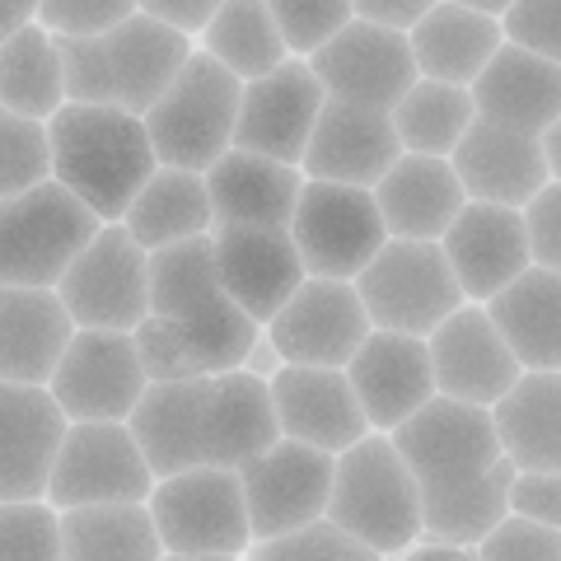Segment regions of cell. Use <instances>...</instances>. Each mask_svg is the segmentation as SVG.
<instances>
[{
  "instance_id": "obj_1",
  "label": "cell",
  "mask_w": 561,
  "mask_h": 561,
  "mask_svg": "<svg viewBox=\"0 0 561 561\" xmlns=\"http://www.w3.org/2000/svg\"><path fill=\"white\" fill-rule=\"evenodd\" d=\"M47 136H51V179L66 183L84 206H94L103 220L127 216L136 192L160 169L146 117L113 108V103L66 99L47 117Z\"/></svg>"
},
{
  "instance_id": "obj_2",
  "label": "cell",
  "mask_w": 561,
  "mask_h": 561,
  "mask_svg": "<svg viewBox=\"0 0 561 561\" xmlns=\"http://www.w3.org/2000/svg\"><path fill=\"white\" fill-rule=\"evenodd\" d=\"M192 51H197L192 33L136 10L131 20L90 33V38H61L66 94L80 103H113V108L146 117L150 103L187 66Z\"/></svg>"
},
{
  "instance_id": "obj_3",
  "label": "cell",
  "mask_w": 561,
  "mask_h": 561,
  "mask_svg": "<svg viewBox=\"0 0 561 561\" xmlns=\"http://www.w3.org/2000/svg\"><path fill=\"white\" fill-rule=\"evenodd\" d=\"M328 515L360 542H370L379 557H402L412 538L426 529L421 524V482L389 431L360 435L356 445L337 454Z\"/></svg>"
},
{
  "instance_id": "obj_4",
  "label": "cell",
  "mask_w": 561,
  "mask_h": 561,
  "mask_svg": "<svg viewBox=\"0 0 561 561\" xmlns=\"http://www.w3.org/2000/svg\"><path fill=\"white\" fill-rule=\"evenodd\" d=\"M150 515L160 524L164 557L179 561H234L253 548V519L239 468L202 463L154 478Z\"/></svg>"
},
{
  "instance_id": "obj_5",
  "label": "cell",
  "mask_w": 561,
  "mask_h": 561,
  "mask_svg": "<svg viewBox=\"0 0 561 561\" xmlns=\"http://www.w3.org/2000/svg\"><path fill=\"white\" fill-rule=\"evenodd\" d=\"M239 103H243V80L225 61L197 47L146 113V131L160 164L206 173L234 146Z\"/></svg>"
},
{
  "instance_id": "obj_6",
  "label": "cell",
  "mask_w": 561,
  "mask_h": 561,
  "mask_svg": "<svg viewBox=\"0 0 561 561\" xmlns=\"http://www.w3.org/2000/svg\"><path fill=\"white\" fill-rule=\"evenodd\" d=\"M103 216L57 179L0 197V286H57Z\"/></svg>"
},
{
  "instance_id": "obj_7",
  "label": "cell",
  "mask_w": 561,
  "mask_h": 561,
  "mask_svg": "<svg viewBox=\"0 0 561 561\" xmlns=\"http://www.w3.org/2000/svg\"><path fill=\"white\" fill-rule=\"evenodd\" d=\"M389 435L402 449V459L412 463L421 496H445V491L472 486L505 459L491 408L449 393H435L426 408H416Z\"/></svg>"
},
{
  "instance_id": "obj_8",
  "label": "cell",
  "mask_w": 561,
  "mask_h": 561,
  "mask_svg": "<svg viewBox=\"0 0 561 561\" xmlns=\"http://www.w3.org/2000/svg\"><path fill=\"white\" fill-rule=\"evenodd\" d=\"M356 290L365 309H370L375 328L416 332V337H431L468 300L440 239H393V234L365 262Z\"/></svg>"
},
{
  "instance_id": "obj_9",
  "label": "cell",
  "mask_w": 561,
  "mask_h": 561,
  "mask_svg": "<svg viewBox=\"0 0 561 561\" xmlns=\"http://www.w3.org/2000/svg\"><path fill=\"white\" fill-rule=\"evenodd\" d=\"M290 239L300 249L309 276L356 280L365 272V262L389 243V225H383L375 187L305 179L300 202H295V216H290Z\"/></svg>"
},
{
  "instance_id": "obj_10",
  "label": "cell",
  "mask_w": 561,
  "mask_h": 561,
  "mask_svg": "<svg viewBox=\"0 0 561 561\" xmlns=\"http://www.w3.org/2000/svg\"><path fill=\"white\" fill-rule=\"evenodd\" d=\"M57 295L76 328L131 332L140 319H150V249L136 243L122 220H103V230L57 280Z\"/></svg>"
},
{
  "instance_id": "obj_11",
  "label": "cell",
  "mask_w": 561,
  "mask_h": 561,
  "mask_svg": "<svg viewBox=\"0 0 561 561\" xmlns=\"http://www.w3.org/2000/svg\"><path fill=\"white\" fill-rule=\"evenodd\" d=\"M154 468L140 449L131 421H70L47 482L57 511L108 501H150Z\"/></svg>"
},
{
  "instance_id": "obj_12",
  "label": "cell",
  "mask_w": 561,
  "mask_h": 561,
  "mask_svg": "<svg viewBox=\"0 0 561 561\" xmlns=\"http://www.w3.org/2000/svg\"><path fill=\"white\" fill-rule=\"evenodd\" d=\"M70 421H127L146 398L150 375L136 337L122 328H76L66 356L47 379Z\"/></svg>"
},
{
  "instance_id": "obj_13",
  "label": "cell",
  "mask_w": 561,
  "mask_h": 561,
  "mask_svg": "<svg viewBox=\"0 0 561 561\" xmlns=\"http://www.w3.org/2000/svg\"><path fill=\"white\" fill-rule=\"evenodd\" d=\"M332 478H337V454L305 445L295 435H280L262 454L243 459L239 482H243V501H249L253 542L328 515Z\"/></svg>"
},
{
  "instance_id": "obj_14",
  "label": "cell",
  "mask_w": 561,
  "mask_h": 561,
  "mask_svg": "<svg viewBox=\"0 0 561 561\" xmlns=\"http://www.w3.org/2000/svg\"><path fill=\"white\" fill-rule=\"evenodd\" d=\"M313 76L332 99L365 103V108L393 113V103L421 80L412 57V33L375 20H351L309 57Z\"/></svg>"
},
{
  "instance_id": "obj_15",
  "label": "cell",
  "mask_w": 561,
  "mask_h": 561,
  "mask_svg": "<svg viewBox=\"0 0 561 561\" xmlns=\"http://www.w3.org/2000/svg\"><path fill=\"white\" fill-rule=\"evenodd\" d=\"M370 309H365L356 280L305 276L300 290L276 309L267 323L280 356L295 365H346L370 337Z\"/></svg>"
},
{
  "instance_id": "obj_16",
  "label": "cell",
  "mask_w": 561,
  "mask_h": 561,
  "mask_svg": "<svg viewBox=\"0 0 561 561\" xmlns=\"http://www.w3.org/2000/svg\"><path fill=\"white\" fill-rule=\"evenodd\" d=\"M323 103H328V90H323V80L313 76L309 57H286L276 70H267V76L243 80L234 146L272 154V160H286V164H300L309 150V136L319 127Z\"/></svg>"
},
{
  "instance_id": "obj_17",
  "label": "cell",
  "mask_w": 561,
  "mask_h": 561,
  "mask_svg": "<svg viewBox=\"0 0 561 561\" xmlns=\"http://www.w3.org/2000/svg\"><path fill=\"white\" fill-rule=\"evenodd\" d=\"M216 272L230 300L267 328L276 309L300 290L309 276L300 249L290 239V225H216Z\"/></svg>"
},
{
  "instance_id": "obj_18",
  "label": "cell",
  "mask_w": 561,
  "mask_h": 561,
  "mask_svg": "<svg viewBox=\"0 0 561 561\" xmlns=\"http://www.w3.org/2000/svg\"><path fill=\"white\" fill-rule=\"evenodd\" d=\"M426 342H431V360H435V383H440V393H449V398L496 408V402L511 393V383L524 375V365L511 351V342H505V332L478 300H463Z\"/></svg>"
},
{
  "instance_id": "obj_19",
  "label": "cell",
  "mask_w": 561,
  "mask_h": 561,
  "mask_svg": "<svg viewBox=\"0 0 561 561\" xmlns=\"http://www.w3.org/2000/svg\"><path fill=\"white\" fill-rule=\"evenodd\" d=\"M272 408L280 421V435H295L305 445H319L328 454H342L370 435V416L360 408V393L351 389L346 365H295L286 360L267 379Z\"/></svg>"
},
{
  "instance_id": "obj_20",
  "label": "cell",
  "mask_w": 561,
  "mask_h": 561,
  "mask_svg": "<svg viewBox=\"0 0 561 561\" xmlns=\"http://www.w3.org/2000/svg\"><path fill=\"white\" fill-rule=\"evenodd\" d=\"M440 249L449 257L454 276L468 300L486 305L491 295H501L511 280L534 267L529 249V225H524V206H501V202H463L445 230Z\"/></svg>"
},
{
  "instance_id": "obj_21",
  "label": "cell",
  "mask_w": 561,
  "mask_h": 561,
  "mask_svg": "<svg viewBox=\"0 0 561 561\" xmlns=\"http://www.w3.org/2000/svg\"><path fill=\"white\" fill-rule=\"evenodd\" d=\"M346 375H351V389L360 393V408L375 431L402 426L416 408H426L440 393L431 342L416 337V332L370 328V337L346 360Z\"/></svg>"
},
{
  "instance_id": "obj_22",
  "label": "cell",
  "mask_w": 561,
  "mask_h": 561,
  "mask_svg": "<svg viewBox=\"0 0 561 561\" xmlns=\"http://www.w3.org/2000/svg\"><path fill=\"white\" fill-rule=\"evenodd\" d=\"M70 416L47 383L0 379V501L47 496Z\"/></svg>"
},
{
  "instance_id": "obj_23",
  "label": "cell",
  "mask_w": 561,
  "mask_h": 561,
  "mask_svg": "<svg viewBox=\"0 0 561 561\" xmlns=\"http://www.w3.org/2000/svg\"><path fill=\"white\" fill-rule=\"evenodd\" d=\"M398 154H402V140H398V127H393V113L328 94L300 169H305V179L375 187L383 173L398 164Z\"/></svg>"
},
{
  "instance_id": "obj_24",
  "label": "cell",
  "mask_w": 561,
  "mask_h": 561,
  "mask_svg": "<svg viewBox=\"0 0 561 561\" xmlns=\"http://www.w3.org/2000/svg\"><path fill=\"white\" fill-rule=\"evenodd\" d=\"M454 173L472 202H501V206H529L542 187L552 183L542 136L501 127L491 117H478L463 131V140L449 154Z\"/></svg>"
},
{
  "instance_id": "obj_25",
  "label": "cell",
  "mask_w": 561,
  "mask_h": 561,
  "mask_svg": "<svg viewBox=\"0 0 561 561\" xmlns=\"http://www.w3.org/2000/svg\"><path fill=\"white\" fill-rule=\"evenodd\" d=\"M127 421L140 449H146L154 478L210 463V435H216V421H210V375L150 383Z\"/></svg>"
},
{
  "instance_id": "obj_26",
  "label": "cell",
  "mask_w": 561,
  "mask_h": 561,
  "mask_svg": "<svg viewBox=\"0 0 561 561\" xmlns=\"http://www.w3.org/2000/svg\"><path fill=\"white\" fill-rule=\"evenodd\" d=\"M76 337L57 286H0V379L47 383Z\"/></svg>"
},
{
  "instance_id": "obj_27",
  "label": "cell",
  "mask_w": 561,
  "mask_h": 561,
  "mask_svg": "<svg viewBox=\"0 0 561 561\" xmlns=\"http://www.w3.org/2000/svg\"><path fill=\"white\" fill-rule=\"evenodd\" d=\"M468 90L478 103V117L542 136L561 117V61L538 57L519 43H501V51Z\"/></svg>"
},
{
  "instance_id": "obj_28",
  "label": "cell",
  "mask_w": 561,
  "mask_h": 561,
  "mask_svg": "<svg viewBox=\"0 0 561 561\" xmlns=\"http://www.w3.org/2000/svg\"><path fill=\"white\" fill-rule=\"evenodd\" d=\"M305 187V169L272 154L230 146L206 169V192L216 225H290Z\"/></svg>"
},
{
  "instance_id": "obj_29",
  "label": "cell",
  "mask_w": 561,
  "mask_h": 561,
  "mask_svg": "<svg viewBox=\"0 0 561 561\" xmlns=\"http://www.w3.org/2000/svg\"><path fill=\"white\" fill-rule=\"evenodd\" d=\"M375 202L393 239H445L454 216L468 202V192L445 154L402 150L398 164L375 183Z\"/></svg>"
},
{
  "instance_id": "obj_30",
  "label": "cell",
  "mask_w": 561,
  "mask_h": 561,
  "mask_svg": "<svg viewBox=\"0 0 561 561\" xmlns=\"http://www.w3.org/2000/svg\"><path fill=\"white\" fill-rule=\"evenodd\" d=\"M505 28L501 14L459 5V0H435V5L412 24V57L416 70L431 80L472 84L486 61L501 51Z\"/></svg>"
},
{
  "instance_id": "obj_31",
  "label": "cell",
  "mask_w": 561,
  "mask_h": 561,
  "mask_svg": "<svg viewBox=\"0 0 561 561\" xmlns=\"http://www.w3.org/2000/svg\"><path fill=\"white\" fill-rule=\"evenodd\" d=\"M486 313L524 370H561V272L538 262L524 267L501 295H491Z\"/></svg>"
},
{
  "instance_id": "obj_32",
  "label": "cell",
  "mask_w": 561,
  "mask_h": 561,
  "mask_svg": "<svg viewBox=\"0 0 561 561\" xmlns=\"http://www.w3.org/2000/svg\"><path fill=\"white\" fill-rule=\"evenodd\" d=\"M122 225H127L131 239L146 243L150 253L169 249V243L210 234L216 230V206H210V192H206V173L160 164L146 179V187L136 192V202L127 206Z\"/></svg>"
},
{
  "instance_id": "obj_33",
  "label": "cell",
  "mask_w": 561,
  "mask_h": 561,
  "mask_svg": "<svg viewBox=\"0 0 561 561\" xmlns=\"http://www.w3.org/2000/svg\"><path fill=\"white\" fill-rule=\"evenodd\" d=\"M491 416L515 468H561V370H524Z\"/></svg>"
},
{
  "instance_id": "obj_34",
  "label": "cell",
  "mask_w": 561,
  "mask_h": 561,
  "mask_svg": "<svg viewBox=\"0 0 561 561\" xmlns=\"http://www.w3.org/2000/svg\"><path fill=\"white\" fill-rule=\"evenodd\" d=\"M66 561H160L164 538L150 501H108L61 511Z\"/></svg>"
},
{
  "instance_id": "obj_35",
  "label": "cell",
  "mask_w": 561,
  "mask_h": 561,
  "mask_svg": "<svg viewBox=\"0 0 561 561\" xmlns=\"http://www.w3.org/2000/svg\"><path fill=\"white\" fill-rule=\"evenodd\" d=\"M66 99V57L57 33L43 20L10 33L0 43V103L24 117L47 122Z\"/></svg>"
},
{
  "instance_id": "obj_36",
  "label": "cell",
  "mask_w": 561,
  "mask_h": 561,
  "mask_svg": "<svg viewBox=\"0 0 561 561\" xmlns=\"http://www.w3.org/2000/svg\"><path fill=\"white\" fill-rule=\"evenodd\" d=\"M197 47L225 61L239 80H257L295 57L267 0H220L210 24L197 33Z\"/></svg>"
},
{
  "instance_id": "obj_37",
  "label": "cell",
  "mask_w": 561,
  "mask_h": 561,
  "mask_svg": "<svg viewBox=\"0 0 561 561\" xmlns=\"http://www.w3.org/2000/svg\"><path fill=\"white\" fill-rule=\"evenodd\" d=\"M472 122H478V103H472L468 84L421 76L412 90L393 103L398 140H402V150H412V154H445L449 160Z\"/></svg>"
},
{
  "instance_id": "obj_38",
  "label": "cell",
  "mask_w": 561,
  "mask_h": 561,
  "mask_svg": "<svg viewBox=\"0 0 561 561\" xmlns=\"http://www.w3.org/2000/svg\"><path fill=\"white\" fill-rule=\"evenodd\" d=\"M220 290L225 286L216 272V239L210 234L150 253V313H160V319H179V313L206 305Z\"/></svg>"
},
{
  "instance_id": "obj_39",
  "label": "cell",
  "mask_w": 561,
  "mask_h": 561,
  "mask_svg": "<svg viewBox=\"0 0 561 561\" xmlns=\"http://www.w3.org/2000/svg\"><path fill=\"white\" fill-rule=\"evenodd\" d=\"M249 557L257 561H379L370 542H360L351 529H342L332 515L305 519L276 538H262L249 548Z\"/></svg>"
},
{
  "instance_id": "obj_40",
  "label": "cell",
  "mask_w": 561,
  "mask_h": 561,
  "mask_svg": "<svg viewBox=\"0 0 561 561\" xmlns=\"http://www.w3.org/2000/svg\"><path fill=\"white\" fill-rule=\"evenodd\" d=\"M61 511L47 496L0 501V561H61Z\"/></svg>"
},
{
  "instance_id": "obj_41",
  "label": "cell",
  "mask_w": 561,
  "mask_h": 561,
  "mask_svg": "<svg viewBox=\"0 0 561 561\" xmlns=\"http://www.w3.org/2000/svg\"><path fill=\"white\" fill-rule=\"evenodd\" d=\"M51 179V136L47 122L24 117L0 103V197H14Z\"/></svg>"
},
{
  "instance_id": "obj_42",
  "label": "cell",
  "mask_w": 561,
  "mask_h": 561,
  "mask_svg": "<svg viewBox=\"0 0 561 561\" xmlns=\"http://www.w3.org/2000/svg\"><path fill=\"white\" fill-rule=\"evenodd\" d=\"M295 57H313L332 33L356 20V0H267Z\"/></svg>"
},
{
  "instance_id": "obj_43",
  "label": "cell",
  "mask_w": 561,
  "mask_h": 561,
  "mask_svg": "<svg viewBox=\"0 0 561 561\" xmlns=\"http://www.w3.org/2000/svg\"><path fill=\"white\" fill-rule=\"evenodd\" d=\"M478 552L482 561H561V529L519 511H505L478 542Z\"/></svg>"
},
{
  "instance_id": "obj_44",
  "label": "cell",
  "mask_w": 561,
  "mask_h": 561,
  "mask_svg": "<svg viewBox=\"0 0 561 561\" xmlns=\"http://www.w3.org/2000/svg\"><path fill=\"white\" fill-rule=\"evenodd\" d=\"M131 337H136V351H140V360H146V375L150 383H169V379H197V360H192V351L187 342L173 332V323H164L160 313H150V319H140L131 328Z\"/></svg>"
},
{
  "instance_id": "obj_45",
  "label": "cell",
  "mask_w": 561,
  "mask_h": 561,
  "mask_svg": "<svg viewBox=\"0 0 561 561\" xmlns=\"http://www.w3.org/2000/svg\"><path fill=\"white\" fill-rule=\"evenodd\" d=\"M136 10V0H38V20L57 38H90V33L131 20Z\"/></svg>"
},
{
  "instance_id": "obj_46",
  "label": "cell",
  "mask_w": 561,
  "mask_h": 561,
  "mask_svg": "<svg viewBox=\"0 0 561 561\" xmlns=\"http://www.w3.org/2000/svg\"><path fill=\"white\" fill-rule=\"evenodd\" d=\"M501 28L505 43L561 61V0H511V10L501 14Z\"/></svg>"
},
{
  "instance_id": "obj_47",
  "label": "cell",
  "mask_w": 561,
  "mask_h": 561,
  "mask_svg": "<svg viewBox=\"0 0 561 561\" xmlns=\"http://www.w3.org/2000/svg\"><path fill=\"white\" fill-rule=\"evenodd\" d=\"M524 225H529L534 262L561 272V179H552L529 206H524Z\"/></svg>"
},
{
  "instance_id": "obj_48",
  "label": "cell",
  "mask_w": 561,
  "mask_h": 561,
  "mask_svg": "<svg viewBox=\"0 0 561 561\" xmlns=\"http://www.w3.org/2000/svg\"><path fill=\"white\" fill-rule=\"evenodd\" d=\"M511 511L561 529V468H515Z\"/></svg>"
},
{
  "instance_id": "obj_49",
  "label": "cell",
  "mask_w": 561,
  "mask_h": 561,
  "mask_svg": "<svg viewBox=\"0 0 561 561\" xmlns=\"http://www.w3.org/2000/svg\"><path fill=\"white\" fill-rule=\"evenodd\" d=\"M146 14H154V20H164L173 28H183V33H197L210 24V14L220 10V0H136Z\"/></svg>"
},
{
  "instance_id": "obj_50",
  "label": "cell",
  "mask_w": 561,
  "mask_h": 561,
  "mask_svg": "<svg viewBox=\"0 0 561 561\" xmlns=\"http://www.w3.org/2000/svg\"><path fill=\"white\" fill-rule=\"evenodd\" d=\"M435 5V0H356V20H375L389 28H408Z\"/></svg>"
},
{
  "instance_id": "obj_51",
  "label": "cell",
  "mask_w": 561,
  "mask_h": 561,
  "mask_svg": "<svg viewBox=\"0 0 561 561\" xmlns=\"http://www.w3.org/2000/svg\"><path fill=\"white\" fill-rule=\"evenodd\" d=\"M402 557L408 561H482V552L472 548V542H459L449 534H431V529H421Z\"/></svg>"
},
{
  "instance_id": "obj_52",
  "label": "cell",
  "mask_w": 561,
  "mask_h": 561,
  "mask_svg": "<svg viewBox=\"0 0 561 561\" xmlns=\"http://www.w3.org/2000/svg\"><path fill=\"white\" fill-rule=\"evenodd\" d=\"M280 365H286V356H280V346L272 342V332L262 328V332H257V342L249 346V356H243V370L257 375V379H272Z\"/></svg>"
},
{
  "instance_id": "obj_53",
  "label": "cell",
  "mask_w": 561,
  "mask_h": 561,
  "mask_svg": "<svg viewBox=\"0 0 561 561\" xmlns=\"http://www.w3.org/2000/svg\"><path fill=\"white\" fill-rule=\"evenodd\" d=\"M38 20V0H0V43Z\"/></svg>"
},
{
  "instance_id": "obj_54",
  "label": "cell",
  "mask_w": 561,
  "mask_h": 561,
  "mask_svg": "<svg viewBox=\"0 0 561 561\" xmlns=\"http://www.w3.org/2000/svg\"><path fill=\"white\" fill-rule=\"evenodd\" d=\"M542 154H548V169H552V179H561V117L552 122L548 131H542Z\"/></svg>"
},
{
  "instance_id": "obj_55",
  "label": "cell",
  "mask_w": 561,
  "mask_h": 561,
  "mask_svg": "<svg viewBox=\"0 0 561 561\" xmlns=\"http://www.w3.org/2000/svg\"><path fill=\"white\" fill-rule=\"evenodd\" d=\"M459 5H472V10H486V14H505L511 0H459Z\"/></svg>"
}]
</instances>
